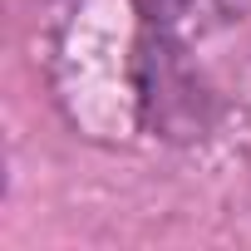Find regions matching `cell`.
<instances>
[]
</instances>
